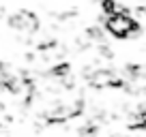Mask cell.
Returning <instances> with one entry per match:
<instances>
[{
	"label": "cell",
	"mask_w": 146,
	"mask_h": 137,
	"mask_svg": "<svg viewBox=\"0 0 146 137\" xmlns=\"http://www.w3.org/2000/svg\"><path fill=\"white\" fill-rule=\"evenodd\" d=\"M105 28L114 37H127V34L137 30V24L133 22V17H129L125 13H110L108 22H105Z\"/></svg>",
	"instance_id": "obj_1"
}]
</instances>
